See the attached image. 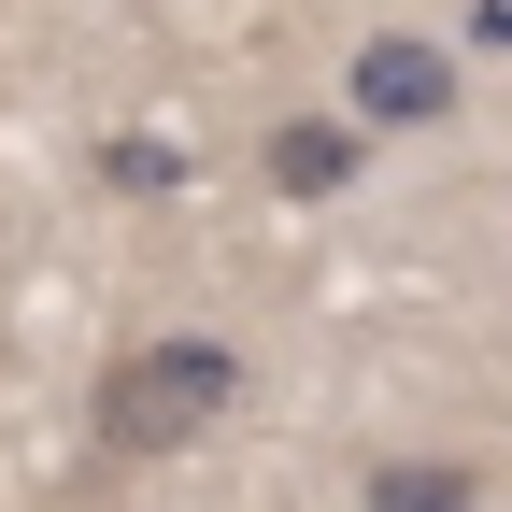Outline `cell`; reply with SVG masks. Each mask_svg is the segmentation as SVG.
Returning a JSON list of instances; mask_svg holds the SVG:
<instances>
[{"mask_svg":"<svg viewBox=\"0 0 512 512\" xmlns=\"http://www.w3.org/2000/svg\"><path fill=\"white\" fill-rule=\"evenodd\" d=\"M356 498H370V512H484V470H470V456H370Z\"/></svg>","mask_w":512,"mask_h":512,"instance_id":"cell-4","label":"cell"},{"mask_svg":"<svg viewBox=\"0 0 512 512\" xmlns=\"http://www.w3.org/2000/svg\"><path fill=\"white\" fill-rule=\"evenodd\" d=\"M100 171H114V185H185V157L143 143V128H128V143H100Z\"/></svg>","mask_w":512,"mask_h":512,"instance_id":"cell-5","label":"cell"},{"mask_svg":"<svg viewBox=\"0 0 512 512\" xmlns=\"http://www.w3.org/2000/svg\"><path fill=\"white\" fill-rule=\"evenodd\" d=\"M356 143H370L356 114H285L271 128V185H285V200H342V185H356Z\"/></svg>","mask_w":512,"mask_h":512,"instance_id":"cell-3","label":"cell"},{"mask_svg":"<svg viewBox=\"0 0 512 512\" xmlns=\"http://www.w3.org/2000/svg\"><path fill=\"white\" fill-rule=\"evenodd\" d=\"M228 399H242V342H214V328H157V342H114L86 427H100V456H185V441L228 427Z\"/></svg>","mask_w":512,"mask_h":512,"instance_id":"cell-1","label":"cell"},{"mask_svg":"<svg viewBox=\"0 0 512 512\" xmlns=\"http://www.w3.org/2000/svg\"><path fill=\"white\" fill-rule=\"evenodd\" d=\"M342 114L356 128H441V114H456V57L413 43V29H370L356 72H342Z\"/></svg>","mask_w":512,"mask_h":512,"instance_id":"cell-2","label":"cell"}]
</instances>
